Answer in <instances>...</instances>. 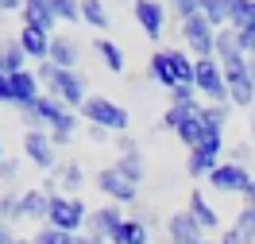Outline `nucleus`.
<instances>
[{"label": "nucleus", "mask_w": 255, "mask_h": 244, "mask_svg": "<svg viewBox=\"0 0 255 244\" xmlns=\"http://www.w3.org/2000/svg\"><path fill=\"white\" fill-rule=\"evenodd\" d=\"M190 217L201 225V233H209V229L221 225V217L213 213V206H209V198L201 194V190H193V194H190Z\"/></svg>", "instance_id": "4be33fe9"}, {"label": "nucleus", "mask_w": 255, "mask_h": 244, "mask_svg": "<svg viewBox=\"0 0 255 244\" xmlns=\"http://www.w3.org/2000/svg\"><path fill=\"white\" fill-rule=\"evenodd\" d=\"M81 116L89 120V124H97V128H105V132H128V109H120L116 101L109 97H89L85 105H81Z\"/></svg>", "instance_id": "7ed1b4c3"}, {"label": "nucleus", "mask_w": 255, "mask_h": 244, "mask_svg": "<svg viewBox=\"0 0 255 244\" xmlns=\"http://www.w3.org/2000/svg\"><path fill=\"white\" fill-rule=\"evenodd\" d=\"M166 233H170V244H197L201 241V225L190 217V210L174 213V217L166 221Z\"/></svg>", "instance_id": "2eb2a0df"}, {"label": "nucleus", "mask_w": 255, "mask_h": 244, "mask_svg": "<svg viewBox=\"0 0 255 244\" xmlns=\"http://www.w3.org/2000/svg\"><path fill=\"white\" fill-rule=\"evenodd\" d=\"M193 89H201L213 105L228 101V85H224V70L217 58H193Z\"/></svg>", "instance_id": "20e7f679"}, {"label": "nucleus", "mask_w": 255, "mask_h": 244, "mask_svg": "<svg viewBox=\"0 0 255 244\" xmlns=\"http://www.w3.org/2000/svg\"><path fill=\"white\" fill-rule=\"evenodd\" d=\"M78 43H74V39H66V35H54V39H50V58L47 62H54L58 66V70H74V66H78Z\"/></svg>", "instance_id": "aec40b11"}, {"label": "nucleus", "mask_w": 255, "mask_h": 244, "mask_svg": "<svg viewBox=\"0 0 255 244\" xmlns=\"http://www.w3.org/2000/svg\"><path fill=\"white\" fill-rule=\"evenodd\" d=\"M201 120H205V132H224V124H228V105H205V109H201Z\"/></svg>", "instance_id": "7c9ffc66"}, {"label": "nucleus", "mask_w": 255, "mask_h": 244, "mask_svg": "<svg viewBox=\"0 0 255 244\" xmlns=\"http://www.w3.org/2000/svg\"><path fill=\"white\" fill-rule=\"evenodd\" d=\"M248 78H252V85H255V58H248Z\"/></svg>", "instance_id": "8fccbe9b"}, {"label": "nucleus", "mask_w": 255, "mask_h": 244, "mask_svg": "<svg viewBox=\"0 0 255 244\" xmlns=\"http://www.w3.org/2000/svg\"><path fill=\"white\" fill-rule=\"evenodd\" d=\"M105 136H109V132H105V128H97V124H89V140H93V144H101Z\"/></svg>", "instance_id": "a18cd8bd"}, {"label": "nucleus", "mask_w": 255, "mask_h": 244, "mask_svg": "<svg viewBox=\"0 0 255 244\" xmlns=\"http://www.w3.org/2000/svg\"><path fill=\"white\" fill-rule=\"evenodd\" d=\"M124 225V213H120V206H101V210H89V217H85V229H89V237H97V241H112V233Z\"/></svg>", "instance_id": "9b49d317"}, {"label": "nucleus", "mask_w": 255, "mask_h": 244, "mask_svg": "<svg viewBox=\"0 0 255 244\" xmlns=\"http://www.w3.org/2000/svg\"><path fill=\"white\" fill-rule=\"evenodd\" d=\"M170 12H174L182 23H190L193 16H201V0H174V4H170Z\"/></svg>", "instance_id": "c9c22d12"}, {"label": "nucleus", "mask_w": 255, "mask_h": 244, "mask_svg": "<svg viewBox=\"0 0 255 244\" xmlns=\"http://www.w3.org/2000/svg\"><path fill=\"white\" fill-rule=\"evenodd\" d=\"M54 23H58V16H54L50 0H31V4H23V27H35V31L50 35Z\"/></svg>", "instance_id": "4468645a"}, {"label": "nucleus", "mask_w": 255, "mask_h": 244, "mask_svg": "<svg viewBox=\"0 0 255 244\" xmlns=\"http://www.w3.org/2000/svg\"><path fill=\"white\" fill-rule=\"evenodd\" d=\"M47 213H50V198L43 194V190L19 194V210H16L19 221H39V217H47Z\"/></svg>", "instance_id": "6ab92c4d"}, {"label": "nucleus", "mask_w": 255, "mask_h": 244, "mask_svg": "<svg viewBox=\"0 0 255 244\" xmlns=\"http://www.w3.org/2000/svg\"><path fill=\"white\" fill-rule=\"evenodd\" d=\"M193 109H201V105H170V109L162 113V128L178 132V128H182V120H186V116H190Z\"/></svg>", "instance_id": "72a5a7b5"}, {"label": "nucleus", "mask_w": 255, "mask_h": 244, "mask_svg": "<svg viewBox=\"0 0 255 244\" xmlns=\"http://www.w3.org/2000/svg\"><path fill=\"white\" fill-rule=\"evenodd\" d=\"M0 12H23V4L19 0H0Z\"/></svg>", "instance_id": "c03bdc74"}, {"label": "nucleus", "mask_w": 255, "mask_h": 244, "mask_svg": "<svg viewBox=\"0 0 255 244\" xmlns=\"http://www.w3.org/2000/svg\"><path fill=\"white\" fill-rule=\"evenodd\" d=\"M35 78H39V85H47V97H54L58 105H66L70 113L89 101L85 78H81L78 70H58L54 62H39L35 66Z\"/></svg>", "instance_id": "f03ea898"}, {"label": "nucleus", "mask_w": 255, "mask_h": 244, "mask_svg": "<svg viewBox=\"0 0 255 244\" xmlns=\"http://www.w3.org/2000/svg\"><path fill=\"white\" fill-rule=\"evenodd\" d=\"M221 132H205V140H201V144L193 147V151H201V155H209V159H217L221 163Z\"/></svg>", "instance_id": "4c0bfd02"}, {"label": "nucleus", "mask_w": 255, "mask_h": 244, "mask_svg": "<svg viewBox=\"0 0 255 244\" xmlns=\"http://www.w3.org/2000/svg\"><path fill=\"white\" fill-rule=\"evenodd\" d=\"M224 85H228V101L232 105H248L252 109L255 101V85L248 78V58H236V62H224Z\"/></svg>", "instance_id": "423d86ee"}, {"label": "nucleus", "mask_w": 255, "mask_h": 244, "mask_svg": "<svg viewBox=\"0 0 255 244\" xmlns=\"http://www.w3.org/2000/svg\"><path fill=\"white\" fill-rule=\"evenodd\" d=\"M0 244H16V237H12V229H8V225L0 229Z\"/></svg>", "instance_id": "de8ad7c7"}, {"label": "nucleus", "mask_w": 255, "mask_h": 244, "mask_svg": "<svg viewBox=\"0 0 255 244\" xmlns=\"http://www.w3.org/2000/svg\"><path fill=\"white\" fill-rule=\"evenodd\" d=\"M131 16H135V23L143 27L147 39H155V43L162 39V27H166V8H162V4L139 0V4H131Z\"/></svg>", "instance_id": "f8f14e48"}, {"label": "nucleus", "mask_w": 255, "mask_h": 244, "mask_svg": "<svg viewBox=\"0 0 255 244\" xmlns=\"http://www.w3.org/2000/svg\"><path fill=\"white\" fill-rule=\"evenodd\" d=\"M255 23V0H228V27H248Z\"/></svg>", "instance_id": "a878e982"}, {"label": "nucleus", "mask_w": 255, "mask_h": 244, "mask_svg": "<svg viewBox=\"0 0 255 244\" xmlns=\"http://www.w3.org/2000/svg\"><path fill=\"white\" fill-rule=\"evenodd\" d=\"M244 198H248V210L255 213V179H252V190H248V194H244Z\"/></svg>", "instance_id": "09e8293b"}, {"label": "nucleus", "mask_w": 255, "mask_h": 244, "mask_svg": "<svg viewBox=\"0 0 255 244\" xmlns=\"http://www.w3.org/2000/svg\"><path fill=\"white\" fill-rule=\"evenodd\" d=\"M217 167H221V163L209 159V155H201V151H190V159H186V171H190L193 179H209Z\"/></svg>", "instance_id": "c756f323"}, {"label": "nucleus", "mask_w": 255, "mask_h": 244, "mask_svg": "<svg viewBox=\"0 0 255 244\" xmlns=\"http://www.w3.org/2000/svg\"><path fill=\"white\" fill-rule=\"evenodd\" d=\"M147 241H151V229H147L139 217H124V225L112 233L109 244H147Z\"/></svg>", "instance_id": "412c9836"}, {"label": "nucleus", "mask_w": 255, "mask_h": 244, "mask_svg": "<svg viewBox=\"0 0 255 244\" xmlns=\"http://www.w3.org/2000/svg\"><path fill=\"white\" fill-rule=\"evenodd\" d=\"M221 244H255V213L248 210V206L240 210V217L232 221V225L224 229Z\"/></svg>", "instance_id": "f3484780"}, {"label": "nucleus", "mask_w": 255, "mask_h": 244, "mask_svg": "<svg viewBox=\"0 0 255 244\" xmlns=\"http://www.w3.org/2000/svg\"><path fill=\"white\" fill-rule=\"evenodd\" d=\"M4 159H8V155H4V144H0V163H4Z\"/></svg>", "instance_id": "603ef678"}, {"label": "nucleus", "mask_w": 255, "mask_h": 244, "mask_svg": "<svg viewBox=\"0 0 255 244\" xmlns=\"http://www.w3.org/2000/svg\"><path fill=\"white\" fill-rule=\"evenodd\" d=\"M97 54H101V62L109 66L112 74H124V50L116 47L112 39H97Z\"/></svg>", "instance_id": "cd10ccee"}, {"label": "nucleus", "mask_w": 255, "mask_h": 244, "mask_svg": "<svg viewBox=\"0 0 255 244\" xmlns=\"http://www.w3.org/2000/svg\"><path fill=\"white\" fill-rule=\"evenodd\" d=\"M170 105H197V97H193V85H178L174 93H170Z\"/></svg>", "instance_id": "79ce46f5"}, {"label": "nucleus", "mask_w": 255, "mask_h": 244, "mask_svg": "<svg viewBox=\"0 0 255 244\" xmlns=\"http://www.w3.org/2000/svg\"><path fill=\"white\" fill-rule=\"evenodd\" d=\"M217 54H221V66L236 62V58H248L244 47H240V31L236 27H221V31H217Z\"/></svg>", "instance_id": "5701e85b"}, {"label": "nucleus", "mask_w": 255, "mask_h": 244, "mask_svg": "<svg viewBox=\"0 0 255 244\" xmlns=\"http://www.w3.org/2000/svg\"><path fill=\"white\" fill-rule=\"evenodd\" d=\"M85 217H89V210L81 206L78 198H50V213H47V221L50 229H58V233H70V237H78V229L85 225Z\"/></svg>", "instance_id": "39448f33"}, {"label": "nucleus", "mask_w": 255, "mask_h": 244, "mask_svg": "<svg viewBox=\"0 0 255 244\" xmlns=\"http://www.w3.org/2000/svg\"><path fill=\"white\" fill-rule=\"evenodd\" d=\"M97 190H101V194H109L112 206H131L135 194H139V186H131L128 179L116 175V167H105V171L97 175Z\"/></svg>", "instance_id": "9d476101"}, {"label": "nucleus", "mask_w": 255, "mask_h": 244, "mask_svg": "<svg viewBox=\"0 0 255 244\" xmlns=\"http://www.w3.org/2000/svg\"><path fill=\"white\" fill-rule=\"evenodd\" d=\"M16 179H19V163L16 159H4V163H0V182H4V186H12Z\"/></svg>", "instance_id": "a19ab883"}, {"label": "nucleus", "mask_w": 255, "mask_h": 244, "mask_svg": "<svg viewBox=\"0 0 255 244\" xmlns=\"http://www.w3.org/2000/svg\"><path fill=\"white\" fill-rule=\"evenodd\" d=\"M16 210H19V194H0V229L8 221H19Z\"/></svg>", "instance_id": "58836bf2"}, {"label": "nucleus", "mask_w": 255, "mask_h": 244, "mask_svg": "<svg viewBox=\"0 0 255 244\" xmlns=\"http://www.w3.org/2000/svg\"><path fill=\"white\" fill-rule=\"evenodd\" d=\"M120 159H116V175L128 179L131 186H139L147 179V167H143V155H139V144L131 140V136H120Z\"/></svg>", "instance_id": "1a4fd4ad"}, {"label": "nucleus", "mask_w": 255, "mask_h": 244, "mask_svg": "<svg viewBox=\"0 0 255 244\" xmlns=\"http://www.w3.org/2000/svg\"><path fill=\"white\" fill-rule=\"evenodd\" d=\"M147 70H151L155 85L170 89V93H174L178 85H182V81H178V74H174V62H170V47H166V50H155V54H151V66H147Z\"/></svg>", "instance_id": "dca6fc26"}, {"label": "nucleus", "mask_w": 255, "mask_h": 244, "mask_svg": "<svg viewBox=\"0 0 255 244\" xmlns=\"http://www.w3.org/2000/svg\"><path fill=\"white\" fill-rule=\"evenodd\" d=\"M170 62H174L178 81H182V85H193V62H190V54L178 50V47H170Z\"/></svg>", "instance_id": "2f4dec72"}, {"label": "nucleus", "mask_w": 255, "mask_h": 244, "mask_svg": "<svg viewBox=\"0 0 255 244\" xmlns=\"http://www.w3.org/2000/svg\"><path fill=\"white\" fill-rule=\"evenodd\" d=\"M74 244H105V241H97V237H89V233H85V237L78 233V237H74Z\"/></svg>", "instance_id": "49530a36"}, {"label": "nucleus", "mask_w": 255, "mask_h": 244, "mask_svg": "<svg viewBox=\"0 0 255 244\" xmlns=\"http://www.w3.org/2000/svg\"><path fill=\"white\" fill-rule=\"evenodd\" d=\"M240 47H244V54H248V58H255V23L240 27Z\"/></svg>", "instance_id": "ea45409f"}, {"label": "nucleus", "mask_w": 255, "mask_h": 244, "mask_svg": "<svg viewBox=\"0 0 255 244\" xmlns=\"http://www.w3.org/2000/svg\"><path fill=\"white\" fill-rule=\"evenodd\" d=\"M23 120L31 124V132H43V124H50V144H70V136L78 132V116L70 113L66 105H58L54 97H35L27 109H23Z\"/></svg>", "instance_id": "f257e3e1"}, {"label": "nucleus", "mask_w": 255, "mask_h": 244, "mask_svg": "<svg viewBox=\"0 0 255 244\" xmlns=\"http://www.w3.org/2000/svg\"><path fill=\"white\" fill-rule=\"evenodd\" d=\"M58 182H62L70 194H74V190H81V182H85V171H81V163H66V167H58Z\"/></svg>", "instance_id": "473e14b6"}, {"label": "nucleus", "mask_w": 255, "mask_h": 244, "mask_svg": "<svg viewBox=\"0 0 255 244\" xmlns=\"http://www.w3.org/2000/svg\"><path fill=\"white\" fill-rule=\"evenodd\" d=\"M182 39L190 43L197 58H217V31L209 27L205 16H193L190 23H182Z\"/></svg>", "instance_id": "0eeeda50"}, {"label": "nucleus", "mask_w": 255, "mask_h": 244, "mask_svg": "<svg viewBox=\"0 0 255 244\" xmlns=\"http://www.w3.org/2000/svg\"><path fill=\"white\" fill-rule=\"evenodd\" d=\"M248 159H252V147H248V144L232 147V163H236V167H248Z\"/></svg>", "instance_id": "37998d69"}, {"label": "nucleus", "mask_w": 255, "mask_h": 244, "mask_svg": "<svg viewBox=\"0 0 255 244\" xmlns=\"http://www.w3.org/2000/svg\"><path fill=\"white\" fill-rule=\"evenodd\" d=\"M81 23H89V27H97V31H105V27H109V8L97 4V0H85V4H81Z\"/></svg>", "instance_id": "c85d7f7f"}, {"label": "nucleus", "mask_w": 255, "mask_h": 244, "mask_svg": "<svg viewBox=\"0 0 255 244\" xmlns=\"http://www.w3.org/2000/svg\"><path fill=\"white\" fill-rule=\"evenodd\" d=\"M197 244H221V241H205V237H201V241H197Z\"/></svg>", "instance_id": "3c124183"}, {"label": "nucleus", "mask_w": 255, "mask_h": 244, "mask_svg": "<svg viewBox=\"0 0 255 244\" xmlns=\"http://www.w3.org/2000/svg\"><path fill=\"white\" fill-rule=\"evenodd\" d=\"M201 16L209 19L213 31L228 27V0H201Z\"/></svg>", "instance_id": "bb28decb"}, {"label": "nucleus", "mask_w": 255, "mask_h": 244, "mask_svg": "<svg viewBox=\"0 0 255 244\" xmlns=\"http://www.w3.org/2000/svg\"><path fill=\"white\" fill-rule=\"evenodd\" d=\"M209 186L221 190V194H248V190H252V171H248V167H236V163H221V167L209 175Z\"/></svg>", "instance_id": "6e6552de"}, {"label": "nucleus", "mask_w": 255, "mask_h": 244, "mask_svg": "<svg viewBox=\"0 0 255 244\" xmlns=\"http://www.w3.org/2000/svg\"><path fill=\"white\" fill-rule=\"evenodd\" d=\"M58 23H81V4H70V0H50Z\"/></svg>", "instance_id": "f704fd0d"}, {"label": "nucleus", "mask_w": 255, "mask_h": 244, "mask_svg": "<svg viewBox=\"0 0 255 244\" xmlns=\"http://www.w3.org/2000/svg\"><path fill=\"white\" fill-rule=\"evenodd\" d=\"M23 62H27V54H23V47H19L16 39L0 47V74H4V78H8V74H19V70H27Z\"/></svg>", "instance_id": "393cba45"}, {"label": "nucleus", "mask_w": 255, "mask_h": 244, "mask_svg": "<svg viewBox=\"0 0 255 244\" xmlns=\"http://www.w3.org/2000/svg\"><path fill=\"white\" fill-rule=\"evenodd\" d=\"M23 155H27V163L50 171V167H54V144H50V132H31V128H27V136H23Z\"/></svg>", "instance_id": "ddd939ff"}, {"label": "nucleus", "mask_w": 255, "mask_h": 244, "mask_svg": "<svg viewBox=\"0 0 255 244\" xmlns=\"http://www.w3.org/2000/svg\"><path fill=\"white\" fill-rule=\"evenodd\" d=\"M174 136H178V140H182L186 147H190V151L201 144V140H205V120H201V109H193V113L182 120V128H178Z\"/></svg>", "instance_id": "b1692460"}, {"label": "nucleus", "mask_w": 255, "mask_h": 244, "mask_svg": "<svg viewBox=\"0 0 255 244\" xmlns=\"http://www.w3.org/2000/svg\"><path fill=\"white\" fill-rule=\"evenodd\" d=\"M50 39H54V35H43V31H35V27H23L16 43L23 47V54H27V58L47 62V58H50Z\"/></svg>", "instance_id": "a211bd4d"}, {"label": "nucleus", "mask_w": 255, "mask_h": 244, "mask_svg": "<svg viewBox=\"0 0 255 244\" xmlns=\"http://www.w3.org/2000/svg\"><path fill=\"white\" fill-rule=\"evenodd\" d=\"M27 244H74V237H70V233H58V229H43V233H35L31 241Z\"/></svg>", "instance_id": "e433bc0d"}, {"label": "nucleus", "mask_w": 255, "mask_h": 244, "mask_svg": "<svg viewBox=\"0 0 255 244\" xmlns=\"http://www.w3.org/2000/svg\"><path fill=\"white\" fill-rule=\"evenodd\" d=\"M16 244H27V241H16Z\"/></svg>", "instance_id": "5fc2aeb1"}, {"label": "nucleus", "mask_w": 255, "mask_h": 244, "mask_svg": "<svg viewBox=\"0 0 255 244\" xmlns=\"http://www.w3.org/2000/svg\"><path fill=\"white\" fill-rule=\"evenodd\" d=\"M252 136H255V113H252Z\"/></svg>", "instance_id": "864d4df0"}]
</instances>
